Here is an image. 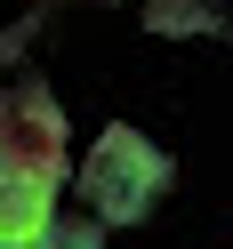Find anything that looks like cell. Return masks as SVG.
Here are the masks:
<instances>
[{"instance_id": "obj_1", "label": "cell", "mask_w": 233, "mask_h": 249, "mask_svg": "<svg viewBox=\"0 0 233 249\" xmlns=\"http://www.w3.org/2000/svg\"><path fill=\"white\" fill-rule=\"evenodd\" d=\"M56 177H65V113L40 81L8 89V137H0V241L33 249L49 225Z\"/></svg>"}, {"instance_id": "obj_3", "label": "cell", "mask_w": 233, "mask_h": 249, "mask_svg": "<svg viewBox=\"0 0 233 249\" xmlns=\"http://www.w3.org/2000/svg\"><path fill=\"white\" fill-rule=\"evenodd\" d=\"M97 241H105V217H89V209H72V217H49L33 249H97Z\"/></svg>"}, {"instance_id": "obj_2", "label": "cell", "mask_w": 233, "mask_h": 249, "mask_svg": "<svg viewBox=\"0 0 233 249\" xmlns=\"http://www.w3.org/2000/svg\"><path fill=\"white\" fill-rule=\"evenodd\" d=\"M169 193V153L145 129H105L81 161V209L105 225H137L153 217V201Z\"/></svg>"}]
</instances>
